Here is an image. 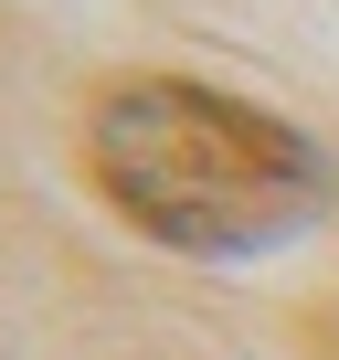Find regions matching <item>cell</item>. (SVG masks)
I'll return each mask as SVG.
<instances>
[{
  "label": "cell",
  "mask_w": 339,
  "mask_h": 360,
  "mask_svg": "<svg viewBox=\"0 0 339 360\" xmlns=\"http://www.w3.org/2000/svg\"><path fill=\"white\" fill-rule=\"evenodd\" d=\"M85 169L170 255H255V244H286L297 223H318V202H328V169L286 117H265L223 85H191V75L117 85L85 127Z\"/></svg>",
  "instance_id": "1"
}]
</instances>
